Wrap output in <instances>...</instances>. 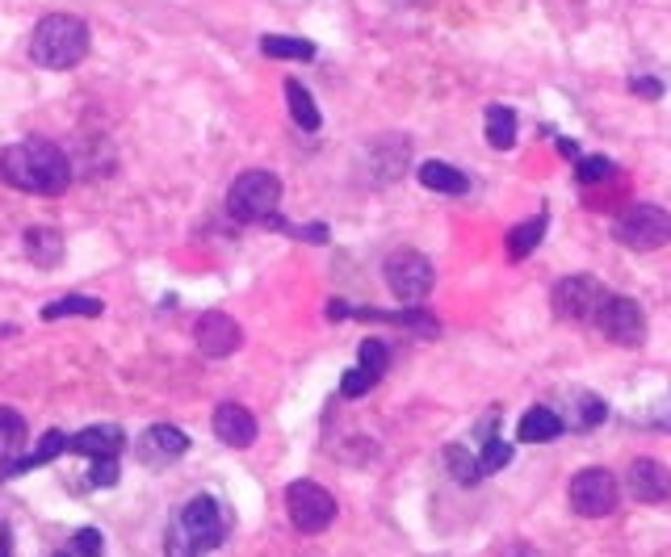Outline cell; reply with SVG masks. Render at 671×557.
I'll return each instance as SVG.
<instances>
[{
  "label": "cell",
  "mask_w": 671,
  "mask_h": 557,
  "mask_svg": "<svg viewBox=\"0 0 671 557\" xmlns=\"http://www.w3.org/2000/svg\"><path fill=\"white\" fill-rule=\"evenodd\" d=\"M0 181L34 197H60L72 185V160L51 139H21L0 151Z\"/></svg>",
  "instance_id": "1"
},
{
  "label": "cell",
  "mask_w": 671,
  "mask_h": 557,
  "mask_svg": "<svg viewBox=\"0 0 671 557\" xmlns=\"http://www.w3.org/2000/svg\"><path fill=\"white\" fill-rule=\"evenodd\" d=\"M30 55L39 67L51 72H67L88 55V25L72 13H46L30 39Z\"/></svg>",
  "instance_id": "2"
},
{
  "label": "cell",
  "mask_w": 671,
  "mask_h": 557,
  "mask_svg": "<svg viewBox=\"0 0 671 557\" xmlns=\"http://www.w3.org/2000/svg\"><path fill=\"white\" fill-rule=\"evenodd\" d=\"M277 202H281V181L265 168H252L231 181L227 214L235 223H269L277 214Z\"/></svg>",
  "instance_id": "3"
},
{
  "label": "cell",
  "mask_w": 671,
  "mask_h": 557,
  "mask_svg": "<svg viewBox=\"0 0 671 557\" xmlns=\"http://www.w3.org/2000/svg\"><path fill=\"white\" fill-rule=\"evenodd\" d=\"M172 533L185 540L193 554H206V549L223 545V537H227V516H223V507H219L210 495H198L181 507Z\"/></svg>",
  "instance_id": "4"
},
{
  "label": "cell",
  "mask_w": 671,
  "mask_h": 557,
  "mask_svg": "<svg viewBox=\"0 0 671 557\" xmlns=\"http://www.w3.org/2000/svg\"><path fill=\"white\" fill-rule=\"evenodd\" d=\"M617 244H626L633 251H654V248H668L671 244V214L663 206H629L621 218H617Z\"/></svg>",
  "instance_id": "5"
},
{
  "label": "cell",
  "mask_w": 671,
  "mask_h": 557,
  "mask_svg": "<svg viewBox=\"0 0 671 557\" xmlns=\"http://www.w3.org/2000/svg\"><path fill=\"white\" fill-rule=\"evenodd\" d=\"M286 512L298 533H323L336 519V499L328 486L302 478V482H290V491H286Z\"/></svg>",
  "instance_id": "6"
},
{
  "label": "cell",
  "mask_w": 671,
  "mask_h": 557,
  "mask_svg": "<svg viewBox=\"0 0 671 557\" xmlns=\"http://www.w3.org/2000/svg\"><path fill=\"white\" fill-rule=\"evenodd\" d=\"M571 507L587 519H600V516H613L617 512V499H621V486H617V478L608 474V470H579V474L571 478Z\"/></svg>",
  "instance_id": "7"
},
{
  "label": "cell",
  "mask_w": 671,
  "mask_h": 557,
  "mask_svg": "<svg viewBox=\"0 0 671 557\" xmlns=\"http://www.w3.org/2000/svg\"><path fill=\"white\" fill-rule=\"evenodd\" d=\"M608 302V289L596 277H563L554 286V314L571 323H596L600 307Z\"/></svg>",
  "instance_id": "8"
},
{
  "label": "cell",
  "mask_w": 671,
  "mask_h": 557,
  "mask_svg": "<svg viewBox=\"0 0 671 557\" xmlns=\"http://www.w3.org/2000/svg\"><path fill=\"white\" fill-rule=\"evenodd\" d=\"M596 328L605 340L621 344V349H638L647 340V314L633 298H621V293H608V302L596 314Z\"/></svg>",
  "instance_id": "9"
},
{
  "label": "cell",
  "mask_w": 671,
  "mask_h": 557,
  "mask_svg": "<svg viewBox=\"0 0 671 557\" xmlns=\"http://www.w3.org/2000/svg\"><path fill=\"white\" fill-rule=\"evenodd\" d=\"M386 286L395 293L398 302H424V293L433 289V265H428V256H419V251L403 248V251H391L386 256Z\"/></svg>",
  "instance_id": "10"
},
{
  "label": "cell",
  "mask_w": 671,
  "mask_h": 557,
  "mask_svg": "<svg viewBox=\"0 0 671 557\" xmlns=\"http://www.w3.org/2000/svg\"><path fill=\"white\" fill-rule=\"evenodd\" d=\"M193 340H198L202 356H210V361H223V356H231V352L244 344V331H239V323H235L231 314H223V310H210V314H202V319H198Z\"/></svg>",
  "instance_id": "11"
},
{
  "label": "cell",
  "mask_w": 671,
  "mask_h": 557,
  "mask_svg": "<svg viewBox=\"0 0 671 557\" xmlns=\"http://www.w3.org/2000/svg\"><path fill=\"white\" fill-rule=\"evenodd\" d=\"M626 486L638 503H668L671 499V470L654 457H638L626 470Z\"/></svg>",
  "instance_id": "12"
},
{
  "label": "cell",
  "mask_w": 671,
  "mask_h": 557,
  "mask_svg": "<svg viewBox=\"0 0 671 557\" xmlns=\"http://www.w3.org/2000/svg\"><path fill=\"white\" fill-rule=\"evenodd\" d=\"M214 436L227 449H248L252 440H256V415L248 407H239V403H223L214 411Z\"/></svg>",
  "instance_id": "13"
},
{
  "label": "cell",
  "mask_w": 671,
  "mask_h": 557,
  "mask_svg": "<svg viewBox=\"0 0 671 557\" xmlns=\"http://www.w3.org/2000/svg\"><path fill=\"white\" fill-rule=\"evenodd\" d=\"M185 449H189V436L177 432L172 424H156V428H147L143 440H139V457H143L147 465H168V461H177Z\"/></svg>",
  "instance_id": "14"
},
{
  "label": "cell",
  "mask_w": 671,
  "mask_h": 557,
  "mask_svg": "<svg viewBox=\"0 0 671 557\" xmlns=\"http://www.w3.org/2000/svg\"><path fill=\"white\" fill-rule=\"evenodd\" d=\"M126 444V436L118 424H93V428H84V432H76L72 440H67V449L81 457H118Z\"/></svg>",
  "instance_id": "15"
},
{
  "label": "cell",
  "mask_w": 671,
  "mask_h": 557,
  "mask_svg": "<svg viewBox=\"0 0 671 557\" xmlns=\"http://www.w3.org/2000/svg\"><path fill=\"white\" fill-rule=\"evenodd\" d=\"M563 415L550 411V407H529L521 415V424H516V436H521L524 444H545V440H558L563 432Z\"/></svg>",
  "instance_id": "16"
},
{
  "label": "cell",
  "mask_w": 671,
  "mask_h": 557,
  "mask_svg": "<svg viewBox=\"0 0 671 557\" xmlns=\"http://www.w3.org/2000/svg\"><path fill=\"white\" fill-rule=\"evenodd\" d=\"M25 256L39 269H55L63 260V235L60 227H30L25 231Z\"/></svg>",
  "instance_id": "17"
},
{
  "label": "cell",
  "mask_w": 671,
  "mask_h": 557,
  "mask_svg": "<svg viewBox=\"0 0 671 557\" xmlns=\"http://www.w3.org/2000/svg\"><path fill=\"white\" fill-rule=\"evenodd\" d=\"M419 185L433 189V193H445V197H461L470 189V181L454 164H445V160H424L419 164Z\"/></svg>",
  "instance_id": "18"
},
{
  "label": "cell",
  "mask_w": 671,
  "mask_h": 557,
  "mask_svg": "<svg viewBox=\"0 0 671 557\" xmlns=\"http://www.w3.org/2000/svg\"><path fill=\"white\" fill-rule=\"evenodd\" d=\"M286 105H290V118L298 130H307V135L319 130V105H315V97L298 81H286Z\"/></svg>",
  "instance_id": "19"
},
{
  "label": "cell",
  "mask_w": 671,
  "mask_h": 557,
  "mask_svg": "<svg viewBox=\"0 0 671 557\" xmlns=\"http://www.w3.org/2000/svg\"><path fill=\"white\" fill-rule=\"evenodd\" d=\"M542 235H545V214H533V218L516 223V227L508 231V256H512V260H524L529 251L542 244Z\"/></svg>",
  "instance_id": "20"
},
{
  "label": "cell",
  "mask_w": 671,
  "mask_h": 557,
  "mask_svg": "<svg viewBox=\"0 0 671 557\" xmlns=\"http://www.w3.org/2000/svg\"><path fill=\"white\" fill-rule=\"evenodd\" d=\"M260 51L269 60H294V63H311L315 60V42L307 39H286V34H265Z\"/></svg>",
  "instance_id": "21"
},
{
  "label": "cell",
  "mask_w": 671,
  "mask_h": 557,
  "mask_svg": "<svg viewBox=\"0 0 671 557\" xmlns=\"http://www.w3.org/2000/svg\"><path fill=\"white\" fill-rule=\"evenodd\" d=\"M487 143L496 147V151H508V147L516 143V114L508 105H491L487 109Z\"/></svg>",
  "instance_id": "22"
},
{
  "label": "cell",
  "mask_w": 671,
  "mask_h": 557,
  "mask_svg": "<svg viewBox=\"0 0 671 557\" xmlns=\"http://www.w3.org/2000/svg\"><path fill=\"white\" fill-rule=\"evenodd\" d=\"M63 449H67V436H63V432H46L39 440V449L25 457V461H9V465H4V478L21 474V470H39V465H46V461H55Z\"/></svg>",
  "instance_id": "23"
},
{
  "label": "cell",
  "mask_w": 671,
  "mask_h": 557,
  "mask_svg": "<svg viewBox=\"0 0 671 557\" xmlns=\"http://www.w3.org/2000/svg\"><path fill=\"white\" fill-rule=\"evenodd\" d=\"M25 419L18 411H9V407H0V461H13L21 453V444H25Z\"/></svg>",
  "instance_id": "24"
},
{
  "label": "cell",
  "mask_w": 671,
  "mask_h": 557,
  "mask_svg": "<svg viewBox=\"0 0 671 557\" xmlns=\"http://www.w3.org/2000/svg\"><path fill=\"white\" fill-rule=\"evenodd\" d=\"M63 314L97 319V314H102V302H97V298H88V293H72V298H60V302L42 307V319H46V323H51V319H63Z\"/></svg>",
  "instance_id": "25"
},
{
  "label": "cell",
  "mask_w": 671,
  "mask_h": 557,
  "mask_svg": "<svg viewBox=\"0 0 671 557\" xmlns=\"http://www.w3.org/2000/svg\"><path fill=\"white\" fill-rule=\"evenodd\" d=\"M386 361H391V352H386V344L382 340H361V349H356V369L365 373V377H374V382H382V373H386Z\"/></svg>",
  "instance_id": "26"
},
{
  "label": "cell",
  "mask_w": 671,
  "mask_h": 557,
  "mask_svg": "<svg viewBox=\"0 0 671 557\" xmlns=\"http://www.w3.org/2000/svg\"><path fill=\"white\" fill-rule=\"evenodd\" d=\"M445 465H449V474L458 478L461 486H475V482H479V478H482L479 461H475V457L466 453L461 444H449V449H445Z\"/></svg>",
  "instance_id": "27"
},
{
  "label": "cell",
  "mask_w": 671,
  "mask_h": 557,
  "mask_svg": "<svg viewBox=\"0 0 671 557\" xmlns=\"http://www.w3.org/2000/svg\"><path fill=\"white\" fill-rule=\"evenodd\" d=\"M613 172H617V164H613L608 156H579V164H575V176H579L584 185L605 181V176H613Z\"/></svg>",
  "instance_id": "28"
},
{
  "label": "cell",
  "mask_w": 671,
  "mask_h": 557,
  "mask_svg": "<svg viewBox=\"0 0 671 557\" xmlns=\"http://www.w3.org/2000/svg\"><path fill=\"white\" fill-rule=\"evenodd\" d=\"M605 415H608L605 403H600L596 394H579V398H575V424H579V428H596Z\"/></svg>",
  "instance_id": "29"
},
{
  "label": "cell",
  "mask_w": 671,
  "mask_h": 557,
  "mask_svg": "<svg viewBox=\"0 0 671 557\" xmlns=\"http://www.w3.org/2000/svg\"><path fill=\"white\" fill-rule=\"evenodd\" d=\"M508 461H512V449H508L503 440H496V436H491V440H487V449H482V457H479V470H482V474H496V470H503Z\"/></svg>",
  "instance_id": "30"
},
{
  "label": "cell",
  "mask_w": 671,
  "mask_h": 557,
  "mask_svg": "<svg viewBox=\"0 0 671 557\" xmlns=\"http://www.w3.org/2000/svg\"><path fill=\"white\" fill-rule=\"evenodd\" d=\"M374 386H377L374 377H365L361 369H349L344 377H340V394H344V398H365Z\"/></svg>",
  "instance_id": "31"
},
{
  "label": "cell",
  "mask_w": 671,
  "mask_h": 557,
  "mask_svg": "<svg viewBox=\"0 0 671 557\" xmlns=\"http://www.w3.org/2000/svg\"><path fill=\"white\" fill-rule=\"evenodd\" d=\"M72 557H102V533L97 528H81L72 540Z\"/></svg>",
  "instance_id": "32"
},
{
  "label": "cell",
  "mask_w": 671,
  "mask_h": 557,
  "mask_svg": "<svg viewBox=\"0 0 671 557\" xmlns=\"http://www.w3.org/2000/svg\"><path fill=\"white\" fill-rule=\"evenodd\" d=\"M88 482H93V486H114V482H118V457H97Z\"/></svg>",
  "instance_id": "33"
},
{
  "label": "cell",
  "mask_w": 671,
  "mask_h": 557,
  "mask_svg": "<svg viewBox=\"0 0 671 557\" xmlns=\"http://www.w3.org/2000/svg\"><path fill=\"white\" fill-rule=\"evenodd\" d=\"M633 93H638V97H663V84L650 81V76H638V81H633Z\"/></svg>",
  "instance_id": "34"
},
{
  "label": "cell",
  "mask_w": 671,
  "mask_h": 557,
  "mask_svg": "<svg viewBox=\"0 0 671 557\" xmlns=\"http://www.w3.org/2000/svg\"><path fill=\"white\" fill-rule=\"evenodd\" d=\"M503 557H537V549H529V545H508Z\"/></svg>",
  "instance_id": "35"
},
{
  "label": "cell",
  "mask_w": 671,
  "mask_h": 557,
  "mask_svg": "<svg viewBox=\"0 0 671 557\" xmlns=\"http://www.w3.org/2000/svg\"><path fill=\"white\" fill-rule=\"evenodd\" d=\"M0 557H13V540H9L4 528H0Z\"/></svg>",
  "instance_id": "36"
},
{
  "label": "cell",
  "mask_w": 671,
  "mask_h": 557,
  "mask_svg": "<svg viewBox=\"0 0 671 557\" xmlns=\"http://www.w3.org/2000/svg\"><path fill=\"white\" fill-rule=\"evenodd\" d=\"M55 557H72V549H63V554H55Z\"/></svg>",
  "instance_id": "37"
}]
</instances>
